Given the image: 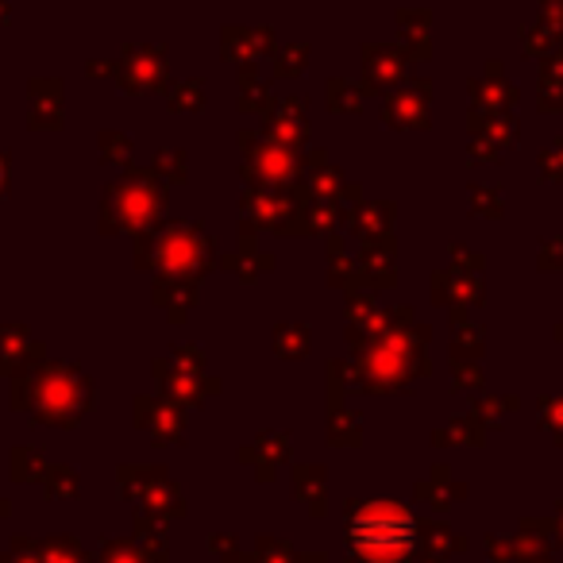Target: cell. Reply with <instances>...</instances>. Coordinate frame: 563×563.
Listing matches in <instances>:
<instances>
[{"instance_id": "obj_1", "label": "cell", "mask_w": 563, "mask_h": 563, "mask_svg": "<svg viewBox=\"0 0 563 563\" xmlns=\"http://www.w3.org/2000/svg\"><path fill=\"white\" fill-rule=\"evenodd\" d=\"M347 540H352L355 555L367 563H398L413 552L417 525L394 501H375V506H363L360 514L347 525Z\"/></svg>"}]
</instances>
